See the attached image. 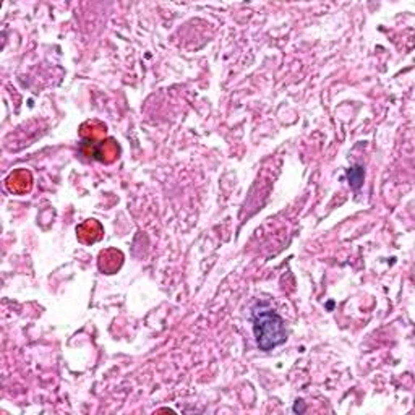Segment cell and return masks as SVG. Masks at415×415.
<instances>
[{"label": "cell", "mask_w": 415, "mask_h": 415, "mask_svg": "<svg viewBox=\"0 0 415 415\" xmlns=\"http://www.w3.org/2000/svg\"><path fill=\"white\" fill-rule=\"evenodd\" d=\"M363 177H365V171L362 165H354L352 169L347 171V179L352 188H360L363 184Z\"/></svg>", "instance_id": "7a4b0ae2"}, {"label": "cell", "mask_w": 415, "mask_h": 415, "mask_svg": "<svg viewBox=\"0 0 415 415\" xmlns=\"http://www.w3.org/2000/svg\"><path fill=\"white\" fill-rule=\"evenodd\" d=\"M294 412H300V413H302V412H305V405H303L302 402H298V400H297L295 405H294Z\"/></svg>", "instance_id": "3957f363"}, {"label": "cell", "mask_w": 415, "mask_h": 415, "mask_svg": "<svg viewBox=\"0 0 415 415\" xmlns=\"http://www.w3.org/2000/svg\"><path fill=\"white\" fill-rule=\"evenodd\" d=\"M253 333L261 351L269 352L287 339L284 319L273 308H258L253 313Z\"/></svg>", "instance_id": "6da1fadb"}]
</instances>
